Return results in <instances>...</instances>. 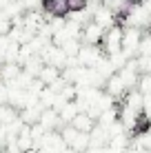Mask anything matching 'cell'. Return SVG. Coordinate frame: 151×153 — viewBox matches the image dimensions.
<instances>
[{"instance_id":"6da1fadb","label":"cell","mask_w":151,"mask_h":153,"mask_svg":"<svg viewBox=\"0 0 151 153\" xmlns=\"http://www.w3.org/2000/svg\"><path fill=\"white\" fill-rule=\"evenodd\" d=\"M67 7L69 11H82L87 7V0H67Z\"/></svg>"},{"instance_id":"7a4b0ae2","label":"cell","mask_w":151,"mask_h":153,"mask_svg":"<svg viewBox=\"0 0 151 153\" xmlns=\"http://www.w3.org/2000/svg\"><path fill=\"white\" fill-rule=\"evenodd\" d=\"M78 129H91V122L87 118H76V122H74Z\"/></svg>"}]
</instances>
